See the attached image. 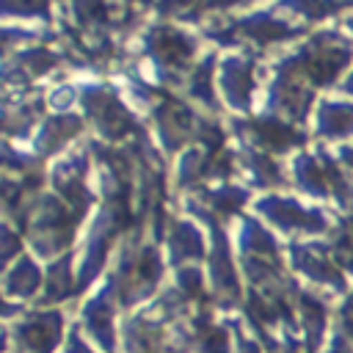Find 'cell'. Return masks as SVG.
<instances>
[{
	"label": "cell",
	"instance_id": "6da1fadb",
	"mask_svg": "<svg viewBox=\"0 0 353 353\" xmlns=\"http://www.w3.org/2000/svg\"><path fill=\"white\" fill-rule=\"evenodd\" d=\"M317 124H323L325 135H345V130L353 127V108L328 105V108L317 116Z\"/></svg>",
	"mask_w": 353,
	"mask_h": 353
},
{
	"label": "cell",
	"instance_id": "7a4b0ae2",
	"mask_svg": "<svg viewBox=\"0 0 353 353\" xmlns=\"http://www.w3.org/2000/svg\"><path fill=\"white\" fill-rule=\"evenodd\" d=\"M223 85H232V88H226L229 91V97L234 99V102H245V97H248V66L245 63H240V61H226V77H223Z\"/></svg>",
	"mask_w": 353,
	"mask_h": 353
}]
</instances>
